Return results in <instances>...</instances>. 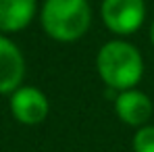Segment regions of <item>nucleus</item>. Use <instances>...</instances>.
Returning <instances> with one entry per match:
<instances>
[{"label": "nucleus", "mask_w": 154, "mask_h": 152, "mask_svg": "<svg viewBox=\"0 0 154 152\" xmlns=\"http://www.w3.org/2000/svg\"><path fill=\"white\" fill-rule=\"evenodd\" d=\"M88 2H92V0H88Z\"/></svg>", "instance_id": "9d476101"}, {"label": "nucleus", "mask_w": 154, "mask_h": 152, "mask_svg": "<svg viewBox=\"0 0 154 152\" xmlns=\"http://www.w3.org/2000/svg\"><path fill=\"white\" fill-rule=\"evenodd\" d=\"M96 73L112 92L137 88L144 77V56L123 38L108 40L96 52Z\"/></svg>", "instance_id": "f257e3e1"}, {"label": "nucleus", "mask_w": 154, "mask_h": 152, "mask_svg": "<svg viewBox=\"0 0 154 152\" xmlns=\"http://www.w3.org/2000/svg\"><path fill=\"white\" fill-rule=\"evenodd\" d=\"M112 108H115V115L119 117V121H123L129 127H135V129L148 125L154 113L150 96L137 88L117 92L115 100H112Z\"/></svg>", "instance_id": "39448f33"}, {"label": "nucleus", "mask_w": 154, "mask_h": 152, "mask_svg": "<svg viewBox=\"0 0 154 152\" xmlns=\"http://www.w3.org/2000/svg\"><path fill=\"white\" fill-rule=\"evenodd\" d=\"M133 152H154V125H144L135 129L133 140H131Z\"/></svg>", "instance_id": "6e6552de"}, {"label": "nucleus", "mask_w": 154, "mask_h": 152, "mask_svg": "<svg viewBox=\"0 0 154 152\" xmlns=\"http://www.w3.org/2000/svg\"><path fill=\"white\" fill-rule=\"evenodd\" d=\"M150 42H152V46H154V19H152V25H150Z\"/></svg>", "instance_id": "1a4fd4ad"}, {"label": "nucleus", "mask_w": 154, "mask_h": 152, "mask_svg": "<svg viewBox=\"0 0 154 152\" xmlns=\"http://www.w3.org/2000/svg\"><path fill=\"white\" fill-rule=\"evenodd\" d=\"M38 13V0H0V33L23 31Z\"/></svg>", "instance_id": "0eeeda50"}, {"label": "nucleus", "mask_w": 154, "mask_h": 152, "mask_svg": "<svg viewBox=\"0 0 154 152\" xmlns=\"http://www.w3.org/2000/svg\"><path fill=\"white\" fill-rule=\"evenodd\" d=\"M11 113L21 125H40L50 113L48 96L35 85H21L11 94Z\"/></svg>", "instance_id": "20e7f679"}, {"label": "nucleus", "mask_w": 154, "mask_h": 152, "mask_svg": "<svg viewBox=\"0 0 154 152\" xmlns=\"http://www.w3.org/2000/svg\"><path fill=\"white\" fill-rule=\"evenodd\" d=\"M25 77V56L21 48L0 33V94H13Z\"/></svg>", "instance_id": "423d86ee"}, {"label": "nucleus", "mask_w": 154, "mask_h": 152, "mask_svg": "<svg viewBox=\"0 0 154 152\" xmlns=\"http://www.w3.org/2000/svg\"><path fill=\"white\" fill-rule=\"evenodd\" d=\"M40 25L54 42H77L92 25V8L88 0H44L40 8Z\"/></svg>", "instance_id": "f03ea898"}, {"label": "nucleus", "mask_w": 154, "mask_h": 152, "mask_svg": "<svg viewBox=\"0 0 154 152\" xmlns=\"http://www.w3.org/2000/svg\"><path fill=\"white\" fill-rule=\"evenodd\" d=\"M100 17L112 36H133L146 21V0H102Z\"/></svg>", "instance_id": "7ed1b4c3"}]
</instances>
